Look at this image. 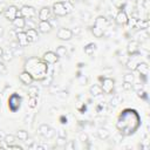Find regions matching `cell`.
Listing matches in <instances>:
<instances>
[{
  "instance_id": "cell-2",
  "label": "cell",
  "mask_w": 150,
  "mask_h": 150,
  "mask_svg": "<svg viewBox=\"0 0 150 150\" xmlns=\"http://www.w3.org/2000/svg\"><path fill=\"white\" fill-rule=\"evenodd\" d=\"M20 14L22 18H25L26 20L28 19H34L36 16V11L33 6H28V5H23L20 9Z\"/></svg>"
},
{
  "instance_id": "cell-46",
  "label": "cell",
  "mask_w": 150,
  "mask_h": 150,
  "mask_svg": "<svg viewBox=\"0 0 150 150\" xmlns=\"http://www.w3.org/2000/svg\"><path fill=\"white\" fill-rule=\"evenodd\" d=\"M2 54H4V49H2V47H0V59L2 57Z\"/></svg>"
},
{
  "instance_id": "cell-6",
  "label": "cell",
  "mask_w": 150,
  "mask_h": 150,
  "mask_svg": "<svg viewBox=\"0 0 150 150\" xmlns=\"http://www.w3.org/2000/svg\"><path fill=\"white\" fill-rule=\"evenodd\" d=\"M138 57H139V54H138V53L130 54V57H129L128 61H127V68L130 69V70H135L136 67H137V64L141 62Z\"/></svg>"
},
{
  "instance_id": "cell-36",
  "label": "cell",
  "mask_w": 150,
  "mask_h": 150,
  "mask_svg": "<svg viewBox=\"0 0 150 150\" xmlns=\"http://www.w3.org/2000/svg\"><path fill=\"white\" fill-rule=\"evenodd\" d=\"M55 134H56V131H55L54 129L49 128V130H48V132H47V135H46V138H52V137L55 136Z\"/></svg>"
},
{
  "instance_id": "cell-45",
  "label": "cell",
  "mask_w": 150,
  "mask_h": 150,
  "mask_svg": "<svg viewBox=\"0 0 150 150\" xmlns=\"http://www.w3.org/2000/svg\"><path fill=\"white\" fill-rule=\"evenodd\" d=\"M80 30H81V29H80L79 27H76V29H74V30H73V34H79V33H80Z\"/></svg>"
},
{
  "instance_id": "cell-37",
  "label": "cell",
  "mask_w": 150,
  "mask_h": 150,
  "mask_svg": "<svg viewBox=\"0 0 150 150\" xmlns=\"http://www.w3.org/2000/svg\"><path fill=\"white\" fill-rule=\"evenodd\" d=\"M87 81H88V80H87V77H86L84 75H80V76H79V83H80V84L83 86V84L87 83Z\"/></svg>"
},
{
  "instance_id": "cell-17",
  "label": "cell",
  "mask_w": 150,
  "mask_h": 150,
  "mask_svg": "<svg viewBox=\"0 0 150 150\" xmlns=\"http://www.w3.org/2000/svg\"><path fill=\"white\" fill-rule=\"evenodd\" d=\"M128 53L129 54H135V53H138V42L132 40L131 42L128 43Z\"/></svg>"
},
{
  "instance_id": "cell-22",
  "label": "cell",
  "mask_w": 150,
  "mask_h": 150,
  "mask_svg": "<svg viewBox=\"0 0 150 150\" xmlns=\"http://www.w3.org/2000/svg\"><path fill=\"white\" fill-rule=\"evenodd\" d=\"M109 131L105 129V128H98V130H97V136H98V138H101V139H107V138H109Z\"/></svg>"
},
{
  "instance_id": "cell-32",
  "label": "cell",
  "mask_w": 150,
  "mask_h": 150,
  "mask_svg": "<svg viewBox=\"0 0 150 150\" xmlns=\"http://www.w3.org/2000/svg\"><path fill=\"white\" fill-rule=\"evenodd\" d=\"M63 4H64V6H66L67 12H68V13H71V12H73V9H74L73 4H71L70 1H63Z\"/></svg>"
},
{
  "instance_id": "cell-4",
  "label": "cell",
  "mask_w": 150,
  "mask_h": 150,
  "mask_svg": "<svg viewBox=\"0 0 150 150\" xmlns=\"http://www.w3.org/2000/svg\"><path fill=\"white\" fill-rule=\"evenodd\" d=\"M73 35H74L73 34V30L69 29V28H64V27L59 28L57 32H56V36L60 40H62V41H69L73 38Z\"/></svg>"
},
{
  "instance_id": "cell-5",
  "label": "cell",
  "mask_w": 150,
  "mask_h": 150,
  "mask_svg": "<svg viewBox=\"0 0 150 150\" xmlns=\"http://www.w3.org/2000/svg\"><path fill=\"white\" fill-rule=\"evenodd\" d=\"M114 83H115V81H114L112 79H110V77L103 79V82H102V84H101L102 91H103L104 94H111L112 90H114V86H115Z\"/></svg>"
},
{
  "instance_id": "cell-14",
  "label": "cell",
  "mask_w": 150,
  "mask_h": 150,
  "mask_svg": "<svg viewBox=\"0 0 150 150\" xmlns=\"http://www.w3.org/2000/svg\"><path fill=\"white\" fill-rule=\"evenodd\" d=\"M13 26L18 29V30H22L25 27H26V19L22 18L21 15H18L13 21H12Z\"/></svg>"
},
{
  "instance_id": "cell-23",
  "label": "cell",
  "mask_w": 150,
  "mask_h": 150,
  "mask_svg": "<svg viewBox=\"0 0 150 150\" xmlns=\"http://www.w3.org/2000/svg\"><path fill=\"white\" fill-rule=\"evenodd\" d=\"M39 95V88L34 84H30L28 88V96L29 97H38Z\"/></svg>"
},
{
  "instance_id": "cell-21",
  "label": "cell",
  "mask_w": 150,
  "mask_h": 150,
  "mask_svg": "<svg viewBox=\"0 0 150 150\" xmlns=\"http://www.w3.org/2000/svg\"><path fill=\"white\" fill-rule=\"evenodd\" d=\"M91 33L94 34V36L95 38H102L103 36V34H104V29H102V28H100V27H97V26H93L91 27Z\"/></svg>"
},
{
  "instance_id": "cell-31",
  "label": "cell",
  "mask_w": 150,
  "mask_h": 150,
  "mask_svg": "<svg viewBox=\"0 0 150 150\" xmlns=\"http://www.w3.org/2000/svg\"><path fill=\"white\" fill-rule=\"evenodd\" d=\"M66 143H67V137H60V136H57V138H56V144H57L59 146H64Z\"/></svg>"
},
{
  "instance_id": "cell-8",
  "label": "cell",
  "mask_w": 150,
  "mask_h": 150,
  "mask_svg": "<svg viewBox=\"0 0 150 150\" xmlns=\"http://www.w3.org/2000/svg\"><path fill=\"white\" fill-rule=\"evenodd\" d=\"M20 104H21V98H20V96H19L18 94H13V95L9 97V100H8L9 109L13 110V111H15V110H18V109L20 108Z\"/></svg>"
},
{
  "instance_id": "cell-41",
  "label": "cell",
  "mask_w": 150,
  "mask_h": 150,
  "mask_svg": "<svg viewBox=\"0 0 150 150\" xmlns=\"http://www.w3.org/2000/svg\"><path fill=\"white\" fill-rule=\"evenodd\" d=\"M9 149H18V150H21L22 146L21 145H16V144H11V145H7Z\"/></svg>"
},
{
  "instance_id": "cell-48",
  "label": "cell",
  "mask_w": 150,
  "mask_h": 150,
  "mask_svg": "<svg viewBox=\"0 0 150 150\" xmlns=\"http://www.w3.org/2000/svg\"><path fill=\"white\" fill-rule=\"evenodd\" d=\"M0 33H1V30H0Z\"/></svg>"
},
{
  "instance_id": "cell-18",
  "label": "cell",
  "mask_w": 150,
  "mask_h": 150,
  "mask_svg": "<svg viewBox=\"0 0 150 150\" xmlns=\"http://www.w3.org/2000/svg\"><path fill=\"white\" fill-rule=\"evenodd\" d=\"M94 25L97 26V27H100V28H102V29H104V28L107 27L108 22H107V19H105L104 16H97Z\"/></svg>"
},
{
  "instance_id": "cell-35",
  "label": "cell",
  "mask_w": 150,
  "mask_h": 150,
  "mask_svg": "<svg viewBox=\"0 0 150 150\" xmlns=\"http://www.w3.org/2000/svg\"><path fill=\"white\" fill-rule=\"evenodd\" d=\"M122 87H123V89H124V90H130V89H132V88H134L132 83H130V82H125V81H123Z\"/></svg>"
},
{
  "instance_id": "cell-11",
  "label": "cell",
  "mask_w": 150,
  "mask_h": 150,
  "mask_svg": "<svg viewBox=\"0 0 150 150\" xmlns=\"http://www.w3.org/2000/svg\"><path fill=\"white\" fill-rule=\"evenodd\" d=\"M59 56L55 54V52H46L43 54V61L47 64H55L59 61Z\"/></svg>"
},
{
  "instance_id": "cell-47",
  "label": "cell",
  "mask_w": 150,
  "mask_h": 150,
  "mask_svg": "<svg viewBox=\"0 0 150 150\" xmlns=\"http://www.w3.org/2000/svg\"><path fill=\"white\" fill-rule=\"evenodd\" d=\"M1 142H4V138H2V136H1V132H0V144H1Z\"/></svg>"
},
{
  "instance_id": "cell-34",
  "label": "cell",
  "mask_w": 150,
  "mask_h": 150,
  "mask_svg": "<svg viewBox=\"0 0 150 150\" xmlns=\"http://www.w3.org/2000/svg\"><path fill=\"white\" fill-rule=\"evenodd\" d=\"M26 27H28L27 29H29V28H36V25L33 21V19H28V20H26Z\"/></svg>"
},
{
  "instance_id": "cell-33",
  "label": "cell",
  "mask_w": 150,
  "mask_h": 150,
  "mask_svg": "<svg viewBox=\"0 0 150 150\" xmlns=\"http://www.w3.org/2000/svg\"><path fill=\"white\" fill-rule=\"evenodd\" d=\"M137 25L141 27V29H145V28H148L149 22H148V20H141V21H137Z\"/></svg>"
},
{
  "instance_id": "cell-12",
  "label": "cell",
  "mask_w": 150,
  "mask_h": 150,
  "mask_svg": "<svg viewBox=\"0 0 150 150\" xmlns=\"http://www.w3.org/2000/svg\"><path fill=\"white\" fill-rule=\"evenodd\" d=\"M128 21H129V19H128V15H127V13H125V11H120L118 13H117V15L115 16V22L117 23V25H120V26H123V25H127L128 23Z\"/></svg>"
},
{
  "instance_id": "cell-26",
  "label": "cell",
  "mask_w": 150,
  "mask_h": 150,
  "mask_svg": "<svg viewBox=\"0 0 150 150\" xmlns=\"http://www.w3.org/2000/svg\"><path fill=\"white\" fill-rule=\"evenodd\" d=\"M16 141V137L12 134H7L4 136V142L7 144V145H11V144H14V142Z\"/></svg>"
},
{
  "instance_id": "cell-13",
  "label": "cell",
  "mask_w": 150,
  "mask_h": 150,
  "mask_svg": "<svg viewBox=\"0 0 150 150\" xmlns=\"http://www.w3.org/2000/svg\"><path fill=\"white\" fill-rule=\"evenodd\" d=\"M39 20L40 21H45V20H49V18L52 16V9L48 6H45L40 9L39 12Z\"/></svg>"
},
{
  "instance_id": "cell-44",
  "label": "cell",
  "mask_w": 150,
  "mask_h": 150,
  "mask_svg": "<svg viewBox=\"0 0 150 150\" xmlns=\"http://www.w3.org/2000/svg\"><path fill=\"white\" fill-rule=\"evenodd\" d=\"M5 4L4 2H0V14H2L4 13V11H5Z\"/></svg>"
},
{
  "instance_id": "cell-19",
  "label": "cell",
  "mask_w": 150,
  "mask_h": 150,
  "mask_svg": "<svg viewBox=\"0 0 150 150\" xmlns=\"http://www.w3.org/2000/svg\"><path fill=\"white\" fill-rule=\"evenodd\" d=\"M15 137H16V139H19V141H22V142H25L29 136H28V132L26 131V130H23V129H20V130H18L16 131V135H15Z\"/></svg>"
},
{
  "instance_id": "cell-16",
  "label": "cell",
  "mask_w": 150,
  "mask_h": 150,
  "mask_svg": "<svg viewBox=\"0 0 150 150\" xmlns=\"http://www.w3.org/2000/svg\"><path fill=\"white\" fill-rule=\"evenodd\" d=\"M135 70L138 71L142 76H146V75L149 74V66H148L146 62H139V63L137 64V67H136Z\"/></svg>"
},
{
  "instance_id": "cell-10",
  "label": "cell",
  "mask_w": 150,
  "mask_h": 150,
  "mask_svg": "<svg viewBox=\"0 0 150 150\" xmlns=\"http://www.w3.org/2000/svg\"><path fill=\"white\" fill-rule=\"evenodd\" d=\"M15 38H16V42H18V45L20 47H26L27 45H29L28 38H27V35H26V33L23 30H18Z\"/></svg>"
},
{
  "instance_id": "cell-30",
  "label": "cell",
  "mask_w": 150,
  "mask_h": 150,
  "mask_svg": "<svg viewBox=\"0 0 150 150\" xmlns=\"http://www.w3.org/2000/svg\"><path fill=\"white\" fill-rule=\"evenodd\" d=\"M36 103H38V97H29L28 100V107L34 109L36 107Z\"/></svg>"
},
{
  "instance_id": "cell-20",
  "label": "cell",
  "mask_w": 150,
  "mask_h": 150,
  "mask_svg": "<svg viewBox=\"0 0 150 150\" xmlns=\"http://www.w3.org/2000/svg\"><path fill=\"white\" fill-rule=\"evenodd\" d=\"M89 91H90V94H91L93 96H98V95H101V94L103 93L100 84H94V86H91L90 89H89Z\"/></svg>"
},
{
  "instance_id": "cell-7",
  "label": "cell",
  "mask_w": 150,
  "mask_h": 150,
  "mask_svg": "<svg viewBox=\"0 0 150 150\" xmlns=\"http://www.w3.org/2000/svg\"><path fill=\"white\" fill-rule=\"evenodd\" d=\"M19 80H20V82H21L22 84H25V86H30V84L33 83V81H34V77H33V75H32L29 71L23 70V71L20 73Z\"/></svg>"
},
{
  "instance_id": "cell-9",
  "label": "cell",
  "mask_w": 150,
  "mask_h": 150,
  "mask_svg": "<svg viewBox=\"0 0 150 150\" xmlns=\"http://www.w3.org/2000/svg\"><path fill=\"white\" fill-rule=\"evenodd\" d=\"M38 30L42 34H47V33H50L52 29H53V26L50 25V22L48 20H45V21H39L38 26H36Z\"/></svg>"
},
{
  "instance_id": "cell-38",
  "label": "cell",
  "mask_w": 150,
  "mask_h": 150,
  "mask_svg": "<svg viewBox=\"0 0 150 150\" xmlns=\"http://www.w3.org/2000/svg\"><path fill=\"white\" fill-rule=\"evenodd\" d=\"M64 148H66V149H69V150H73V149L75 148V144H74V142H73V141H69L68 143H66Z\"/></svg>"
},
{
  "instance_id": "cell-42",
  "label": "cell",
  "mask_w": 150,
  "mask_h": 150,
  "mask_svg": "<svg viewBox=\"0 0 150 150\" xmlns=\"http://www.w3.org/2000/svg\"><path fill=\"white\" fill-rule=\"evenodd\" d=\"M80 139H81L82 142H87V141H88V135H87V134H81Z\"/></svg>"
},
{
  "instance_id": "cell-28",
  "label": "cell",
  "mask_w": 150,
  "mask_h": 150,
  "mask_svg": "<svg viewBox=\"0 0 150 150\" xmlns=\"http://www.w3.org/2000/svg\"><path fill=\"white\" fill-rule=\"evenodd\" d=\"M13 56H14V54H13L12 50H6V52L4 50V54H2L1 59H4V61H12Z\"/></svg>"
},
{
  "instance_id": "cell-3",
  "label": "cell",
  "mask_w": 150,
  "mask_h": 150,
  "mask_svg": "<svg viewBox=\"0 0 150 150\" xmlns=\"http://www.w3.org/2000/svg\"><path fill=\"white\" fill-rule=\"evenodd\" d=\"M53 13L55 14V16H66L69 14L66 9L63 1H57L53 5Z\"/></svg>"
},
{
  "instance_id": "cell-15",
  "label": "cell",
  "mask_w": 150,
  "mask_h": 150,
  "mask_svg": "<svg viewBox=\"0 0 150 150\" xmlns=\"http://www.w3.org/2000/svg\"><path fill=\"white\" fill-rule=\"evenodd\" d=\"M25 33H26V35H27V38H28L29 43L35 42V41L38 40V38H39V33H38V30H36L35 28L26 29V30H25Z\"/></svg>"
},
{
  "instance_id": "cell-25",
  "label": "cell",
  "mask_w": 150,
  "mask_h": 150,
  "mask_svg": "<svg viewBox=\"0 0 150 150\" xmlns=\"http://www.w3.org/2000/svg\"><path fill=\"white\" fill-rule=\"evenodd\" d=\"M49 128H50V127H49L48 124H46V123L41 124V125L39 127V129H38V131H39V135H41L42 137H46V135H47V132H48Z\"/></svg>"
},
{
  "instance_id": "cell-40",
  "label": "cell",
  "mask_w": 150,
  "mask_h": 150,
  "mask_svg": "<svg viewBox=\"0 0 150 150\" xmlns=\"http://www.w3.org/2000/svg\"><path fill=\"white\" fill-rule=\"evenodd\" d=\"M57 136H60V137H67V132H66V130H63V129L59 130V131H57Z\"/></svg>"
},
{
  "instance_id": "cell-27",
  "label": "cell",
  "mask_w": 150,
  "mask_h": 150,
  "mask_svg": "<svg viewBox=\"0 0 150 150\" xmlns=\"http://www.w3.org/2000/svg\"><path fill=\"white\" fill-rule=\"evenodd\" d=\"M95 49H96V45L93 43V42H90V43H88V45L84 47V53H86L87 55H91V54L95 52Z\"/></svg>"
},
{
  "instance_id": "cell-1",
  "label": "cell",
  "mask_w": 150,
  "mask_h": 150,
  "mask_svg": "<svg viewBox=\"0 0 150 150\" xmlns=\"http://www.w3.org/2000/svg\"><path fill=\"white\" fill-rule=\"evenodd\" d=\"M18 15H21V14H20V9H18V7L14 6V5L7 6V7L5 8V11H4V16H5L8 21H11V22H12Z\"/></svg>"
},
{
  "instance_id": "cell-39",
  "label": "cell",
  "mask_w": 150,
  "mask_h": 150,
  "mask_svg": "<svg viewBox=\"0 0 150 150\" xmlns=\"http://www.w3.org/2000/svg\"><path fill=\"white\" fill-rule=\"evenodd\" d=\"M6 71V63L0 60V74H4Z\"/></svg>"
},
{
  "instance_id": "cell-24",
  "label": "cell",
  "mask_w": 150,
  "mask_h": 150,
  "mask_svg": "<svg viewBox=\"0 0 150 150\" xmlns=\"http://www.w3.org/2000/svg\"><path fill=\"white\" fill-rule=\"evenodd\" d=\"M67 53H68V50H67V47H64V46H59V47L56 48V50H55V54H56L59 57L66 56Z\"/></svg>"
},
{
  "instance_id": "cell-29",
  "label": "cell",
  "mask_w": 150,
  "mask_h": 150,
  "mask_svg": "<svg viewBox=\"0 0 150 150\" xmlns=\"http://www.w3.org/2000/svg\"><path fill=\"white\" fill-rule=\"evenodd\" d=\"M123 81L134 83V81H135V76L132 75V73H128V74H125V75L123 76Z\"/></svg>"
},
{
  "instance_id": "cell-43",
  "label": "cell",
  "mask_w": 150,
  "mask_h": 150,
  "mask_svg": "<svg viewBox=\"0 0 150 150\" xmlns=\"http://www.w3.org/2000/svg\"><path fill=\"white\" fill-rule=\"evenodd\" d=\"M25 142H26V144H27V146H28V148H30V145L34 143V142H33V138H30V137H28Z\"/></svg>"
}]
</instances>
